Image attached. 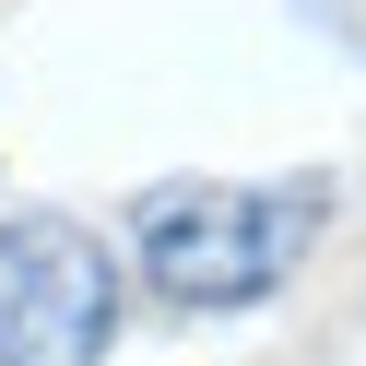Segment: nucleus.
<instances>
[{"instance_id":"f257e3e1","label":"nucleus","mask_w":366,"mask_h":366,"mask_svg":"<svg viewBox=\"0 0 366 366\" xmlns=\"http://www.w3.org/2000/svg\"><path fill=\"white\" fill-rule=\"evenodd\" d=\"M319 213H331L319 177H260V189L213 177V189H166L142 213V272H154L166 307H260V295L307 260Z\"/></svg>"},{"instance_id":"f03ea898","label":"nucleus","mask_w":366,"mask_h":366,"mask_svg":"<svg viewBox=\"0 0 366 366\" xmlns=\"http://www.w3.org/2000/svg\"><path fill=\"white\" fill-rule=\"evenodd\" d=\"M119 342V260L71 213H0V366H95Z\"/></svg>"}]
</instances>
